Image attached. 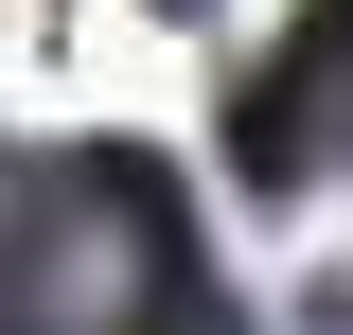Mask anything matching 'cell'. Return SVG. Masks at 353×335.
I'll return each instance as SVG.
<instances>
[{
	"label": "cell",
	"instance_id": "obj_1",
	"mask_svg": "<svg viewBox=\"0 0 353 335\" xmlns=\"http://www.w3.org/2000/svg\"><path fill=\"white\" fill-rule=\"evenodd\" d=\"M0 335H248V318L194 247V194L141 141H88L0 194Z\"/></svg>",
	"mask_w": 353,
	"mask_h": 335
}]
</instances>
